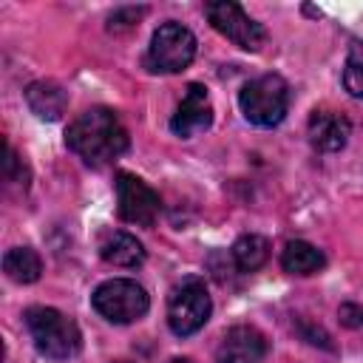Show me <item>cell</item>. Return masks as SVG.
I'll return each mask as SVG.
<instances>
[{
    "label": "cell",
    "instance_id": "1",
    "mask_svg": "<svg viewBox=\"0 0 363 363\" xmlns=\"http://www.w3.org/2000/svg\"><path fill=\"white\" fill-rule=\"evenodd\" d=\"M65 145L85 164L105 167V164L116 162L128 150L130 139H128V130H125L122 119L116 116V111H111V108H91V111L79 113L68 125Z\"/></svg>",
    "mask_w": 363,
    "mask_h": 363
},
{
    "label": "cell",
    "instance_id": "2",
    "mask_svg": "<svg viewBox=\"0 0 363 363\" xmlns=\"http://www.w3.org/2000/svg\"><path fill=\"white\" fill-rule=\"evenodd\" d=\"M26 326L37 352L48 360H71L82 349V335L77 323L54 306H28Z\"/></svg>",
    "mask_w": 363,
    "mask_h": 363
},
{
    "label": "cell",
    "instance_id": "3",
    "mask_svg": "<svg viewBox=\"0 0 363 363\" xmlns=\"http://www.w3.org/2000/svg\"><path fill=\"white\" fill-rule=\"evenodd\" d=\"M238 108L255 128H275L289 111V85L281 74H261L241 85Z\"/></svg>",
    "mask_w": 363,
    "mask_h": 363
},
{
    "label": "cell",
    "instance_id": "4",
    "mask_svg": "<svg viewBox=\"0 0 363 363\" xmlns=\"http://www.w3.org/2000/svg\"><path fill=\"white\" fill-rule=\"evenodd\" d=\"M193 57H196L193 31L176 20H167L150 37V45L145 54V68L150 74H179L193 62Z\"/></svg>",
    "mask_w": 363,
    "mask_h": 363
},
{
    "label": "cell",
    "instance_id": "5",
    "mask_svg": "<svg viewBox=\"0 0 363 363\" xmlns=\"http://www.w3.org/2000/svg\"><path fill=\"white\" fill-rule=\"evenodd\" d=\"M210 312H213V301L199 275L179 281L167 295V326L179 337L196 335L207 323Z\"/></svg>",
    "mask_w": 363,
    "mask_h": 363
},
{
    "label": "cell",
    "instance_id": "6",
    "mask_svg": "<svg viewBox=\"0 0 363 363\" xmlns=\"http://www.w3.org/2000/svg\"><path fill=\"white\" fill-rule=\"evenodd\" d=\"M91 306L111 323H133L145 318L150 309V298L145 286H139L130 278H111L99 284L91 295Z\"/></svg>",
    "mask_w": 363,
    "mask_h": 363
},
{
    "label": "cell",
    "instance_id": "7",
    "mask_svg": "<svg viewBox=\"0 0 363 363\" xmlns=\"http://www.w3.org/2000/svg\"><path fill=\"white\" fill-rule=\"evenodd\" d=\"M204 14L210 20V26L224 34L230 43H235L244 51H261V45L267 43V28L261 23H255L238 3L233 0H216L204 6Z\"/></svg>",
    "mask_w": 363,
    "mask_h": 363
},
{
    "label": "cell",
    "instance_id": "8",
    "mask_svg": "<svg viewBox=\"0 0 363 363\" xmlns=\"http://www.w3.org/2000/svg\"><path fill=\"white\" fill-rule=\"evenodd\" d=\"M116 204H119L116 207L119 218L128 224H139V227H153L162 210L159 193L147 182L125 170L116 173Z\"/></svg>",
    "mask_w": 363,
    "mask_h": 363
},
{
    "label": "cell",
    "instance_id": "9",
    "mask_svg": "<svg viewBox=\"0 0 363 363\" xmlns=\"http://www.w3.org/2000/svg\"><path fill=\"white\" fill-rule=\"evenodd\" d=\"M213 125V105H210V94L201 82H190L184 88V96L170 119V130L182 139H190L201 130H207Z\"/></svg>",
    "mask_w": 363,
    "mask_h": 363
},
{
    "label": "cell",
    "instance_id": "10",
    "mask_svg": "<svg viewBox=\"0 0 363 363\" xmlns=\"http://www.w3.org/2000/svg\"><path fill=\"white\" fill-rule=\"evenodd\" d=\"M267 337L247 323L230 326L218 346H216V360L218 363H261L267 357Z\"/></svg>",
    "mask_w": 363,
    "mask_h": 363
},
{
    "label": "cell",
    "instance_id": "11",
    "mask_svg": "<svg viewBox=\"0 0 363 363\" xmlns=\"http://www.w3.org/2000/svg\"><path fill=\"white\" fill-rule=\"evenodd\" d=\"M309 142L320 153H337L352 136V122L337 111H315L309 116Z\"/></svg>",
    "mask_w": 363,
    "mask_h": 363
},
{
    "label": "cell",
    "instance_id": "12",
    "mask_svg": "<svg viewBox=\"0 0 363 363\" xmlns=\"http://www.w3.org/2000/svg\"><path fill=\"white\" fill-rule=\"evenodd\" d=\"M281 267L289 275H315L326 267V255L309 241H286L281 250Z\"/></svg>",
    "mask_w": 363,
    "mask_h": 363
},
{
    "label": "cell",
    "instance_id": "13",
    "mask_svg": "<svg viewBox=\"0 0 363 363\" xmlns=\"http://www.w3.org/2000/svg\"><path fill=\"white\" fill-rule=\"evenodd\" d=\"M99 255H102L108 264H113V267H139V264L145 261V247H142V241H139L136 235L116 230V233H111V235L102 241Z\"/></svg>",
    "mask_w": 363,
    "mask_h": 363
},
{
    "label": "cell",
    "instance_id": "14",
    "mask_svg": "<svg viewBox=\"0 0 363 363\" xmlns=\"http://www.w3.org/2000/svg\"><path fill=\"white\" fill-rule=\"evenodd\" d=\"M26 99H28V108L40 116V119H60L62 111H65V91L57 85V82H31L26 88Z\"/></svg>",
    "mask_w": 363,
    "mask_h": 363
},
{
    "label": "cell",
    "instance_id": "15",
    "mask_svg": "<svg viewBox=\"0 0 363 363\" xmlns=\"http://www.w3.org/2000/svg\"><path fill=\"white\" fill-rule=\"evenodd\" d=\"M3 272L14 284H34L43 272V261L31 247H11L3 255Z\"/></svg>",
    "mask_w": 363,
    "mask_h": 363
},
{
    "label": "cell",
    "instance_id": "16",
    "mask_svg": "<svg viewBox=\"0 0 363 363\" xmlns=\"http://www.w3.org/2000/svg\"><path fill=\"white\" fill-rule=\"evenodd\" d=\"M230 255H233V264H235L241 272H255V269H261V267L267 264V258H269V241H267L264 235H255V233L241 235V238L233 244Z\"/></svg>",
    "mask_w": 363,
    "mask_h": 363
},
{
    "label": "cell",
    "instance_id": "17",
    "mask_svg": "<svg viewBox=\"0 0 363 363\" xmlns=\"http://www.w3.org/2000/svg\"><path fill=\"white\" fill-rule=\"evenodd\" d=\"M343 88L354 99H363V40H354L349 45L346 65H343Z\"/></svg>",
    "mask_w": 363,
    "mask_h": 363
},
{
    "label": "cell",
    "instance_id": "18",
    "mask_svg": "<svg viewBox=\"0 0 363 363\" xmlns=\"http://www.w3.org/2000/svg\"><path fill=\"white\" fill-rule=\"evenodd\" d=\"M337 315H340V323L349 326V329L363 326V306H360V303H343V306L337 309Z\"/></svg>",
    "mask_w": 363,
    "mask_h": 363
},
{
    "label": "cell",
    "instance_id": "19",
    "mask_svg": "<svg viewBox=\"0 0 363 363\" xmlns=\"http://www.w3.org/2000/svg\"><path fill=\"white\" fill-rule=\"evenodd\" d=\"M167 363H190V360H187V357H170Z\"/></svg>",
    "mask_w": 363,
    "mask_h": 363
},
{
    "label": "cell",
    "instance_id": "20",
    "mask_svg": "<svg viewBox=\"0 0 363 363\" xmlns=\"http://www.w3.org/2000/svg\"><path fill=\"white\" fill-rule=\"evenodd\" d=\"M119 363H128V360H119Z\"/></svg>",
    "mask_w": 363,
    "mask_h": 363
}]
</instances>
